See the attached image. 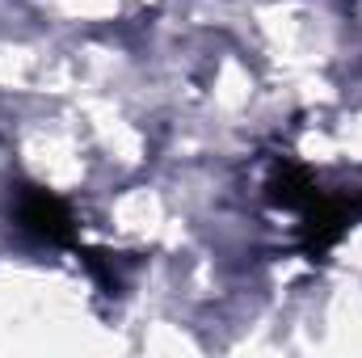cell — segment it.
<instances>
[{
  "label": "cell",
  "instance_id": "6da1fadb",
  "mask_svg": "<svg viewBox=\"0 0 362 358\" xmlns=\"http://www.w3.org/2000/svg\"><path fill=\"white\" fill-rule=\"evenodd\" d=\"M13 224L38 245H72L76 241V215L72 207L42 185H21L13 194Z\"/></svg>",
  "mask_w": 362,
  "mask_h": 358
},
{
  "label": "cell",
  "instance_id": "7a4b0ae2",
  "mask_svg": "<svg viewBox=\"0 0 362 358\" xmlns=\"http://www.w3.org/2000/svg\"><path fill=\"white\" fill-rule=\"evenodd\" d=\"M266 194H270L274 207H282V211H308L320 198V185H316V178L303 165H278L274 178L266 181Z\"/></svg>",
  "mask_w": 362,
  "mask_h": 358
},
{
  "label": "cell",
  "instance_id": "3957f363",
  "mask_svg": "<svg viewBox=\"0 0 362 358\" xmlns=\"http://www.w3.org/2000/svg\"><path fill=\"white\" fill-rule=\"evenodd\" d=\"M85 270L93 274V282L101 287V291H118L122 287V274H118V266H114V253H97V249H89L85 253Z\"/></svg>",
  "mask_w": 362,
  "mask_h": 358
},
{
  "label": "cell",
  "instance_id": "277c9868",
  "mask_svg": "<svg viewBox=\"0 0 362 358\" xmlns=\"http://www.w3.org/2000/svg\"><path fill=\"white\" fill-rule=\"evenodd\" d=\"M350 211H354V215H362V194L354 198V202H350Z\"/></svg>",
  "mask_w": 362,
  "mask_h": 358
}]
</instances>
